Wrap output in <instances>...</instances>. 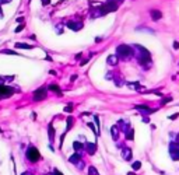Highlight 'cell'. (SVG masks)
<instances>
[{"label": "cell", "mask_w": 179, "mask_h": 175, "mask_svg": "<svg viewBox=\"0 0 179 175\" xmlns=\"http://www.w3.org/2000/svg\"><path fill=\"white\" fill-rule=\"evenodd\" d=\"M16 48L18 49H32V45H28V44H16Z\"/></svg>", "instance_id": "obj_14"}, {"label": "cell", "mask_w": 179, "mask_h": 175, "mask_svg": "<svg viewBox=\"0 0 179 175\" xmlns=\"http://www.w3.org/2000/svg\"><path fill=\"white\" fill-rule=\"evenodd\" d=\"M150 14H151V18H153L154 21H158V20H161V17H162V13H161L160 10H157V9H153V10L150 11Z\"/></svg>", "instance_id": "obj_9"}, {"label": "cell", "mask_w": 179, "mask_h": 175, "mask_svg": "<svg viewBox=\"0 0 179 175\" xmlns=\"http://www.w3.org/2000/svg\"><path fill=\"white\" fill-rule=\"evenodd\" d=\"M171 154L173 160H179V143L171 144Z\"/></svg>", "instance_id": "obj_7"}, {"label": "cell", "mask_w": 179, "mask_h": 175, "mask_svg": "<svg viewBox=\"0 0 179 175\" xmlns=\"http://www.w3.org/2000/svg\"><path fill=\"white\" fill-rule=\"evenodd\" d=\"M14 94V90L11 87H7V86H0V100H3V98H8V97H11Z\"/></svg>", "instance_id": "obj_4"}, {"label": "cell", "mask_w": 179, "mask_h": 175, "mask_svg": "<svg viewBox=\"0 0 179 175\" xmlns=\"http://www.w3.org/2000/svg\"><path fill=\"white\" fill-rule=\"evenodd\" d=\"M88 174H90V175H99V174H98V171H97V169L94 168V167H90Z\"/></svg>", "instance_id": "obj_19"}, {"label": "cell", "mask_w": 179, "mask_h": 175, "mask_svg": "<svg viewBox=\"0 0 179 175\" xmlns=\"http://www.w3.org/2000/svg\"><path fill=\"white\" fill-rule=\"evenodd\" d=\"M140 167H141V164L139 163V161H137V163H134V164H133V169H139V168H140Z\"/></svg>", "instance_id": "obj_24"}, {"label": "cell", "mask_w": 179, "mask_h": 175, "mask_svg": "<svg viewBox=\"0 0 179 175\" xmlns=\"http://www.w3.org/2000/svg\"><path fill=\"white\" fill-rule=\"evenodd\" d=\"M133 48L139 50V62H140L141 64H148V63H150V59H151L150 52H148L147 49H144L143 46H139V45H134Z\"/></svg>", "instance_id": "obj_3"}, {"label": "cell", "mask_w": 179, "mask_h": 175, "mask_svg": "<svg viewBox=\"0 0 179 175\" xmlns=\"http://www.w3.org/2000/svg\"><path fill=\"white\" fill-rule=\"evenodd\" d=\"M111 130H112V137L115 139H118V132H119V129H118V126H113V128H112V129H111Z\"/></svg>", "instance_id": "obj_18"}, {"label": "cell", "mask_w": 179, "mask_h": 175, "mask_svg": "<svg viewBox=\"0 0 179 175\" xmlns=\"http://www.w3.org/2000/svg\"><path fill=\"white\" fill-rule=\"evenodd\" d=\"M64 111H66V112H71V111H73V105H67L66 106V108H64Z\"/></svg>", "instance_id": "obj_21"}, {"label": "cell", "mask_w": 179, "mask_h": 175, "mask_svg": "<svg viewBox=\"0 0 179 175\" xmlns=\"http://www.w3.org/2000/svg\"><path fill=\"white\" fill-rule=\"evenodd\" d=\"M48 88H49L51 91H55V93H58V94H62V91L59 90V87L56 86V84H51V86H49Z\"/></svg>", "instance_id": "obj_16"}, {"label": "cell", "mask_w": 179, "mask_h": 175, "mask_svg": "<svg viewBox=\"0 0 179 175\" xmlns=\"http://www.w3.org/2000/svg\"><path fill=\"white\" fill-rule=\"evenodd\" d=\"M179 116V113H175V115H171V116H169V119H176Z\"/></svg>", "instance_id": "obj_28"}, {"label": "cell", "mask_w": 179, "mask_h": 175, "mask_svg": "<svg viewBox=\"0 0 179 175\" xmlns=\"http://www.w3.org/2000/svg\"><path fill=\"white\" fill-rule=\"evenodd\" d=\"M173 48H175V49H179V42H173Z\"/></svg>", "instance_id": "obj_29"}, {"label": "cell", "mask_w": 179, "mask_h": 175, "mask_svg": "<svg viewBox=\"0 0 179 175\" xmlns=\"http://www.w3.org/2000/svg\"><path fill=\"white\" fill-rule=\"evenodd\" d=\"M123 158H125V160H130V158H132V151L128 150V149L123 150Z\"/></svg>", "instance_id": "obj_15"}, {"label": "cell", "mask_w": 179, "mask_h": 175, "mask_svg": "<svg viewBox=\"0 0 179 175\" xmlns=\"http://www.w3.org/2000/svg\"><path fill=\"white\" fill-rule=\"evenodd\" d=\"M71 125H73V118L69 116V118H67V129H66V130H69V129L71 128Z\"/></svg>", "instance_id": "obj_20"}, {"label": "cell", "mask_w": 179, "mask_h": 175, "mask_svg": "<svg viewBox=\"0 0 179 175\" xmlns=\"http://www.w3.org/2000/svg\"><path fill=\"white\" fill-rule=\"evenodd\" d=\"M17 21H18V23H23V21H24V18H23V17H20V18H17Z\"/></svg>", "instance_id": "obj_33"}, {"label": "cell", "mask_w": 179, "mask_h": 175, "mask_svg": "<svg viewBox=\"0 0 179 175\" xmlns=\"http://www.w3.org/2000/svg\"><path fill=\"white\" fill-rule=\"evenodd\" d=\"M88 126H90V128H91V129H92L94 132H95V126L92 125V123H88Z\"/></svg>", "instance_id": "obj_30"}, {"label": "cell", "mask_w": 179, "mask_h": 175, "mask_svg": "<svg viewBox=\"0 0 179 175\" xmlns=\"http://www.w3.org/2000/svg\"><path fill=\"white\" fill-rule=\"evenodd\" d=\"M27 157H28V160L32 161V163H37L39 160V151L35 149V147H30L28 151H27Z\"/></svg>", "instance_id": "obj_5"}, {"label": "cell", "mask_w": 179, "mask_h": 175, "mask_svg": "<svg viewBox=\"0 0 179 175\" xmlns=\"http://www.w3.org/2000/svg\"><path fill=\"white\" fill-rule=\"evenodd\" d=\"M133 48L129 46V45H119L118 49H116V55L118 57H122V59H130L133 56Z\"/></svg>", "instance_id": "obj_2"}, {"label": "cell", "mask_w": 179, "mask_h": 175, "mask_svg": "<svg viewBox=\"0 0 179 175\" xmlns=\"http://www.w3.org/2000/svg\"><path fill=\"white\" fill-rule=\"evenodd\" d=\"M67 27H69L70 30H73V31H80L81 27H83V23H81V21H78V23H76V21H69V23H67Z\"/></svg>", "instance_id": "obj_8"}, {"label": "cell", "mask_w": 179, "mask_h": 175, "mask_svg": "<svg viewBox=\"0 0 179 175\" xmlns=\"http://www.w3.org/2000/svg\"><path fill=\"white\" fill-rule=\"evenodd\" d=\"M85 147H87V150H88L90 154H94L97 151V144L95 143H87L85 144Z\"/></svg>", "instance_id": "obj_12"}, {"label": "cell", "mask_w": 179, "mask_h": 175, "mask_svg": "<svg viewBox=\"0 0 179 175\" xmlns=\"http://www.w3.org/2000/svg\"><path fill=\"white\" fill-rule=\"evenodd\" d=\"M118 60H119V57H118V55H111V56H108V59H106V62L109 63V64H112V66H115V64H118Z\"/></svg>", "instance_id": "obj_11"}, {"label": "cell", "mask_w": 179, "mask_h": 175, "mask_svg": "<svg viewBox=\"0 0 179 175\" xmlns=\"http://www.w3.org/2000/svg\"><path fill=\"white\" fill-rule=\"evenodd\" d=\"M136 109L139 111L140 113H143V115H148V113H151L153 111L148 108V106H144V105H139V106H136Z\"/></svg>", "instance_id": "obj_10"}, {"label": "cell", "mask_w": 179, "mask_h": 175, "mask_svg": "<svg viewBox=\"0 0 179 175\" xmlns=\"http://www.w3.org/2000/svg\"><path fill=\"white\" fill-rule=\"evenodd\" d=\"M49 3H51V0H42V4H44V6L49 4Z\"/></svg>", "instance_id": "obj_27"}, {"label": "cell", "mask_w": 179, "mask_h": 175, "mask_svg": "<svg viewBox=\"0 0 179 175\" xmlns=\"http://www.w3.org/2000/svg\"><path fill=\"white\" fill-rule=\"evenodd\" d=\"M171 100H172V98H171V97H168V98H165V100L162 101V104H166V102H169Z\"/></svg>", "instance_id": "obj_26"}, {"label": "cell", "mask_w": 179, "mask_h": 175, "mask_svg": "<svg viewBox=\"0 0 179 175\" xmlns=\"http://www.w3.org/2000/svg\"><path fill=\"white\" fill-rule=\"evenodd\" d=\"M46 98V88L45 87H39L38 90L34 91V100L35 101H41Z\"/></svg>", "instance_id": "obj_6"}, {"label": "cell", "mask_w": 179, "mask_h": 175, "mask_svg": "<svg viewBox=\"0 0 179 175\" xmlns=\"http://www.w3.org/2000/svg\"><path fill=\"white\" fill-rule=\"evenodd\" d=\"M128 175H136V174H133V172H130V174H128Z\"/></svg>", "instance_id": "obj_34"}, {"label": "cell", "mask_w": 179, "mask_h": 175, "mask_svg": "<svg viewBox=\"0 0 179 175\" xmlns=\"http://www.w3.org/2000/svg\"><path fill=\"white\" fill-rule=\"evenodd\" d=\"M11 0H0V3H10Z\"/></svg>", "instance_id": "obj_32"}, {"label": "cell", "mask_w": 179, "mask_h": 175, "mask_svg": "<svg viewBox=\"0 0 179 175\" xmlns=\"http://www.w3.org/2000/svg\"><path fill=\"white\" fill-rule=\"evenodd\" d=\"M49 139H51V142H53V139H55V129L52 125H49Z\"/></svg>", "instance_id": "obj_17"}, {"label": "cell", "mask_w": 179, "mask_h": 175, "mask_svg": "<svg viewBox=\"0 0 179 175\" xmlns=\"http://www.w3.org/2000/svg\"><path fill=\"white\" fill-rule=\"evenodd\" d=\"M123 0H108L106 3H104L102 6L99 7L101 9V13L104 14H108V13H112V11H116L118 7L121 6V3Z\"/></svg>", "instance_id": "obj_1"}, {"label": "cell", "mask_w": 179, "mask_h": 175, "mask_svg": "<svg viewBox=\"0 0 179 175\" xmlns=\"http://www.w3.org/2000/svg\"><path fill=\"white\" fill-rule=\"evenodd\" d=\"M23 30H24V24L18 25V27H17V28H16V32H21V31H23Z\"/></svg>", "instance_id": "obj_23"}, {"label": "cell", "mask_w": 179, "mask_h": 175, "mask_svg": "<svg viewBox=\"0 0 179 175\" xmlns=\"http://www.w3.org/2000/svg\"><path fill=\"white\" fill-rule=\"evenodd\" d=\"M0 17H1V10H0Z\"/></svg>", "instance_id": "obj_36"}, {"label": "cell", "mask_w": 179, "mask_h": 175, "mask_svg": "<svg viewBox=\"0 0 179 175\" xmlns=\"http://www.w3.org/2000/svg\"><path fill=\"white\" fill-rule=\"evenodd\" d=\"M69 160H70V163L78 164V167H81V161H80V156H78V154H74V156L70 157Z\"/></svg>", "instance_id": "obj_13"}, {"label": "cell", "mask_w": 179, "mask_h": 175, "mask_svg": "<svg viewBox=\"0 0 179 175\" xmlns=\"http://www.w3.org/2000/svg\"><path fill=\"white\" fill-rule=\"evenodd\" d=\"M73 146H74V149H76V150H80V149H81V147H83V146H81V144L78 143V142H76V143L73 144Z\"/></svg>", "instance_id": "obj_22"}, {"label": "cell", "mask_w": 179, "mask_h": 175, "mask_svg": "<svg viewBox=\"0 0 179 175\" xmlns=\"http://www.w3.org/2000/svg\"><path fill=\"white\" fill-rule=\"evenodd\" d=\"M23 175H32V174H23Z\"/></svg>", "instance_id": "obj_35"}, {"label": "cell", "mask_w": 179, "mask_h": 175, "mask_svg": "<svg viewBox=\"0 0 179 175\" xmlns=\"http://www.w3.org/2000/svg\"><path fill=\"white\" fill-rule=\"evenodd\" d=\"M55 175H63L60 171H58V169H55Z\"/></svg>", "instance_id": "obj_31"}, {"label": "cell", "mask_w": 179, "mask_h": 175, "mask_svg": "<svg viewBox=\"0 0 179 175\" xmlns=\"http://www.w3.org/2000/svg\"><path fill=\"white\" fill-rule=\"evenodd\" d=\"M4 53H7V55H17L16 52H13V50H10V49H6L4 50Z\"/></svg>", "instance_id": "obj_25"}]
</instances>
